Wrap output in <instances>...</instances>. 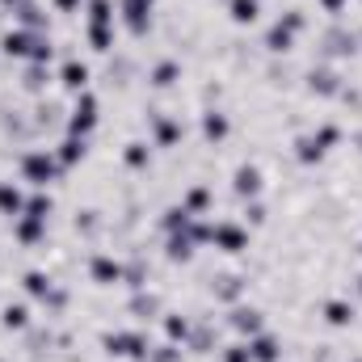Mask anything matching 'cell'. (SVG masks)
Returning a JSON list of instances; mask_svg holds the SVG:
<instances>
[{"label": "cell", "mask_w": 362, "mask_h": 362, "mask_svg": "<svg viewBox=\"0 0 362 362\" xmlns=\"http://www.w3.org/2000/svg\"><path fill=\"white\" fill-rule=\"evenodd\" d=\"M194 223V215L181 206V202H173V206H165V215L156 219V228H160V236H173V232H185Z\"/></svg>", "instance_id": "obj_33"}, {"label": "cell", "mask_w": 362, "mask_h": 362, "mask_svg": "<svg viewBox=\"0 0 362 362\" xmlns=\"http://www.w3.org/2000/svg\"><path fill=\"white\" fill-rule=\"evenodd\" d=\"M354 295L362 299V274H354Z\"/></svg>", "instance_id": "obj_37"}, {"label": "cell", "mask_w": 362, "mask_h": 362, "mask_svg": "<svg viewBox=\"0 0 362 362\" xmlns=\"http://www.w3.org/2000/svg\"><path fill=\"white\" fill-rule=\"evenodd\" d=\"M194 257H198V245L189 240V228L165 236V262H169V266H189Z\"/></svg>", "instance_id": "obj_27"}, {"label": "cell", "mask_w": 362, "mask_h": 362, "mask_svg": "<svg viewBox=\"0 0 362 362\" xmlns=\"http://www.w3.org/2000/svg\"><path fill=\"white\" fill-rule=\"evenodd\" d=\"M101 354L118 362H148L152 341L144 329H114V333H101Z\"/></svg>", "instance_id": "obj_7"}, {"label": "cell", "mask_w": 362, "mask_h": 362, "mask_svg": "<svg viewBox=\"0 0 362 362\" xmlns=\"http://www.w3.org/2000/svg\"><path fill=\"white\" fill-rule=\"evenodd\" d=\"M55 85L68 93V97H76V93L93 89V68L81 59V55H68V59L59 64V72H55Z\"/></svg>", "instance_id": "obj_17"}, {"label": "cell", "mask_w": 362, "mask_h": 362, "mask_svg": "<svg viewBox=\"0 0 362 362\" xmlns=\"http://www.w3.org/2000/svg\"><path fill=\"white\" fill-rule=\"evenodd\" d=\"M223 13L236 30H249L262 21V0H223Z\"/></svg>", "instance_id": "obj_28"}, {"label": "cell", "mask_w": 362, "mask_h": 362, "mask_svg": "<svg viewBox=\"0 0 362 362\" xmlns=\"http://www.w3.org/2000/svg\"><path fill=\"white\" fill-rule=\"evenodd\" d=\"M93 139H81V135H64L59 144H51V152H55V160H59V169H64V177L72 173V169H81L85 160H89V148Z\"/></svg>", "instance_id": "obj_20"}, {"label": "cell", "mask_w": 362, "mask_h": 362, "mask_svg": "<svg viewBox=\"0 0 362 362\" xmlns=\"http://www.w3.org/2000/svg\"><path fill=\"white\" fill-rule=\"evenodd\" d=\"M308 93H316V97H341V89H346V72L337 68V64H312L308 68Z\"/></svg>", "instance_id": "obj_15"}, {"label": "cell", "mask_w": 362, "mask_h": 362, "mask_svg": "<svg viewBox=\"0 0 362 362\" xmlns=\"http://www.w3.org/2000/svg\"><path fill=\"white\" fill-rule=\"evenodd\" d=\"M51 8L59 17H76V13H85V0H51Z\"/></svg>", "instance_id": "obj_36"}, {"label": "cell", "mask_w": 362, "mask_h": 362, "mask_svg": "<svg viewBox=\"0 0 362 362\" xmlns=\"http://www.w3.org/2000/svg\"><path fill=\"white\" fill-rule=\"evenodd\" d=\"M17 4H21V0H0V8H8V13H13Z\"/></svg>", "instance_id": "obj_38"}, {"label": "cell", "mask_w": 362, "mask_h": 362, "mask_svg": "<svg viewBox=\"0 0 362 362\" xmlns=\"http://www.w3.org/2000/svg\"><path fill=\"white\" fill-rule=\"evenodd\" d=\"M198 135H202L206 148H223V144L232 139V114L219 110V105H202V114H198Z\"/></svg>", "instance_id": "obj_13"}, {"label": "cell", "mask_w": 362, "mask_h": 362, "mask_svg": "<svg viewBox=\"0 0 362 362\" xmlns=\"http://www.w3.org/2000/svg\"><path fill=\"white\" fill-rule=\"evenodd\" d=\"M219 362H253L249 341H228V346H219Z\"/></svg>", "instance_id": "obj_34"}, {"label": "cell", "mask_w": 362, "mask_h": 362, "mask_svg": "<svg viewBox=\"0 0 362 362\" xmlns=\"http://www.w3.org/2000/svg\"><path fill=\"white\" fill-rule=\"evenodd\" d=\"M13 17H17V25H25V30H34V34H51V17L42 13L38 0H21V4L13 8Z\"/></svg>", "instance_id": "obj_31"}, {"label": "cell", "mask_w": 362, "mask_h": 362, "mask_svg": "<svg viewBox=\"0 0 362 362\" xmlns=\"http://www.w3.org/2000/svg\"><path fill=\"white\" fill-rule=\"evenodd\" d=\"M181 76H185V68H181V59H173V55H165V59H156V64L148 68V85L156 93H169Z\"/></svg>", "instance_id": "obj_23"}, {"label": "cell", "mask_w": 362, "mask_h": 362, "mask_svg": "<svg viewBox=\"0 0 362 362\" xmlns=\"http://www.w3.org/2000/svg\"><path fill=\"white\" fill-rule=\"evenodd\" d=\"M152 156H156V148H152L148 139H127V144L118 148V160H122L127 173H148V169H152Z\"/></svg>", "instance_id": "obj_22"}, {"label": "cell", "mask_w": 362, "mask_h": 362, "mask_svg": "<svg viewBox=\"0 0 362 362\" xmlns=\"http://www.w3.org/2000/svg\"><path fill=\"white\" fill-rule=\"evenodd\" d=\"M303 30H308V13H303V8H282L270 25H266V34H262L266 55H274V59L291 55V51H295V38H299Z\"/></svg>", "instance_id": "obj_3"}, {"label": "cell", "mask_w": 362, "mask_h": 362, "mask_svg": "<svg viewBox=\"0 0 362 362\" xmlns=\"http://www.w3.org/2000/svg\"><path fill=\"white\" fill-rule=\"evenodd\" d=\"M160 333H165V341H173V346H189L194 325H189V316H185V312L169 308V312H160Z\"/></svg>", "instance_id": "obj_24"}, {"label": "cell", "mask_w": 362, "mask_h": 362, "mask_svg": "<svg viewBox=\"0 0 362 362\" xmlns=\"http://www.w3.org/2000/svg\"><path fill=\"white\" fill-rule=\"evenodd\" d=\"M55 85V76H51V68H38V64H25V72H21V93H30V97H42V93Z\"/></svg>", "instance_id": "obj_32"}, {"label": "cell", "mask_w": 362, "mask_h": 362, "mask_svg": "<svg viewBox=\"0 0 362 362\" xmlns=\"http://www.w3.org/2000/svg\"><path fill=\"white\" fill-rule=\"evenodd\" d=\"M118 8V25L127 30V38L144 42L152 34V21H156V0H114Z\"/></svg>", "instance_id": "obj_8"}, {"label": "cell", "mask_w": 362, "mask_h": 362, "mask_svg": "<svg viewBox=\"0 0 362 362\" xmlns=\"http://www.w3.org/2000/svg\"><path fill=\"white\" fill-rule=\"evenodd\" d=\"M177 202L194 215V219H211V211H215V185H211V181H189V185L181 189Z\"/></svg>", "instance_id": "obj_19"}, {"label": "cell", "mask_w": 362, "mask_h": 362, "mask_svg": "<svg viewBox=\"0 0 362 362\" xmlns=\"http://www.w3.org/2000/svg\"><path fill=\"white\" fill-rule=\"evenodd\" d=\"M85 274H89L93 286H101V291H110V286H118L122 282V274H127V266L114 257V253H105V249H97V253H89V266H85Z\"/></svg>", "instance_id": "obj_16"}, {"label": "cell", "mask_w": 362, "mask_h": 362, "mask_svg": "<svg viewBox=\"0 0 362 362\" xmlns=\"http://www.w3.org/2000/svg\"><path fill=\"white\" fill-rule=\"evenodd\" d=\"M228 329L240 337V341H249V337H257V333H266V312L257 308V303H249V299H240V303H232L228 312Z\"/></svg>", "instance_id": "obj_12"}, {"label": "cell", "mask_w": 362, "mask_h": 362, "mask_svg": "<svg viewBox=\"0 0 362 362\" xmlns=\"http://www.w3.org/2000/svg\"><path fill=\"white\" fill-rule=\"evenodd\" d=\"M30 325H34V312H30V303H4L0 308V329L4 333H30Z\"/></svg>", "instance_id": "obj_30"}, {"label": "cell", "mask_w": 362, "mask_h": 362, "mask_svg": "<svg viewBox=\"0 0 362 362\" xmlns=\"http://www.w3.org/2000/svg\"><path fill=\"white\" fill-rule=\"evenodd\" d=\"M316 312H320V325L333 329V333H346V329L358 325V303L350 295H325Z\"/></svg>", "instance_id": "obj_10"}, {"label": "cell", "mask_w": 362, "mask_h": 362, "mask_svg": "<svg viewBox=\"0 0 362 362\" xmlns=\"http://www.w3.org/2000/svg\"><path fill=\"white\" fill-rule=\"evenodd\" d=\"M34 42H38L34 30H25V25H4V30H0V59H8V64H30Z\"/></svg>", "instance_id": "obj_14"}, {"label": "cell", "mask_w": 362, "mask_h": 362, "mask_svg": "<svg viewBox=\"0 0 362 362\" xmlns=\"http://www.w3.org/2000/svg\"><path fill=\"white\" fill-rule=\"evenodd\" d=\"M358 51H362V25H358Z\"/></svg>", "instance_id": "obj_39"}, {"label": "cell", "mask_w": 362, "mask_h": 362, "mask_svg": "<svg viewBox=\"0 0 362 362\" xmlns=\"http://www.w3.org/2000/svg\"><path fill=\"white\" fill-rule=\"evenodd\" d=\"M358 253H362V245H358Z\"/></svg>", "instance_id": "obj_41"}, {"label": "cell", "mask_w": 362, "mask_h": 362, "mask_svg": "<svg viewBox=\"0 0 362 362\" xmlns=\"http://www.w3.org/2000/svg\"><path fill=\"white\" fill-rule=\"evenodd\" d=\"M59 177H64V169L51 148H25L17 156V181H25L30 189H51Z\"/></svg>", "instance_id": "obj_4"}, {"label": "cell", "mask_w": 362, "mask_h": 362, "mask_svg": "<svg viewBox=\"0 0 362 362\" xmlns=\"http://www.w3.org/2000/svg\"><path fill=\"white\" fill-rule=\"evenodd\" d=\"M114 30H118V8L114 0H85V42L93 55L114 51Z\"/></svg>", "instance_id": "obj_2"}, {"label": "cell", "mask_w": 362, "mask_h": 362, "mask_svg": "<svg viewBox=\"0 0 362 362\" xmlns=\"http://www.w3.org/2000/svg\"><path fill=\"white\" fill-rule=\"evenodd\" d=\"M21 211H25V189H21L13 177H0V219L13 223Z\"/></svg>", "instance_id": "obj_29"}, {"label": "cell", "mask_w": 362, "mask_h": 362, "mask_svg": "<svg viewBox=\"0 0 362 362\" xmlns=\"http://www.w3.org/2000/svg\"><path fill=\"white\" fill-rule=\"evenodd\" d=\"M181 139H185V122H181V114L148 110V144H152L156 152H177Z\"/></svg>", "instance_id": "obj_9"}, {"label": "cell", "mask_w": 362, "mask_h": 362, "mask_svg": "<svg viewBox=\"0 0 362 362\" xmlns=\"http://www.w3.org/2000/svg\"><path fill=\"white\" fill-rule=\"evenodd\" d=\"M21 291L34 299V303H51V295L59 291V282H55V274L51 270H38V266H30V270H21Z\"/></svg>", "instance_id": "obj_21"}, {"label": "cell", "mask_w": 362, "mask_h": 362, "mask_svg": "<svg viewBox=\"0 0 362 362\" xmlns=\"http://www.w3.org/2000/svg\"><path fill=\"white\" fill-rule=\"evenodd\" d=\"M350 4H354V0H316V8H320L325 17H333V21H337V17H346V13H350Z\"/></svg>", "instance_id": "obj_35"}, {"label": "cell", "mask_w": 362, "mask_h": 362, "mask_svg": "<svg viewBox=\"0 0 362 362\" xmlns=\"http://www.w3.org/2000/svg\"><path fill=\"white\" fill-rule=\"evenodd\" d=\"M127 312L135 316V320H156L160 312H165V299L156 295V291H131V299H127Z\"/></svg>", "instance_id": "obj_25"}, {"label": "cell", "mask_w": 362, "mask_h": 362, "mask_svg": "<svg viewBox=\"0 0 362 362\" xmlns=\"http://www.w3.org/2000/svg\"><path fill=\"white\" fill-rule=\"evenodd\" d=\"M47 236H51V223H47V219H34V215H17V219H13V245H17V249L34 253V249L47 245Z\"/></svg>", "instance_id": "obj_18"}, {"label": "cell", "mask_w": 362, "mask_h": 362, "mask_svg": "<svg viewBox=\"0 0 362 362\" xmlns=\"http://www.w3.org/2000/svg\"><path fill=\"white\" fill-rule=\"evenodd\" d=\"M101 127V97L93 89L76 93L64 110V135H81V139H93Z\"/></svg>", "instance_id": "obj_5"}, {"label": "cell", "mask_w": 362, "mask_h": 362, "mask_svg": "<svg viewBox=\"0 0 362 362\" xmlns=\"http://www.w3.org/2000/svg\"><path fill=\"white\" fill-rule=\"evenodd\" d=\"M211 249L223 253V257H240L253 249V228L236 215H223V219H211Z\"/></svg>", "instance_id": "obj_6"}, {"label": "cell", "mask_w": 362, "mask_h": 362, "mask_svg": "<svg viewBox=\"0 0 362 362\" xmlns=\"http://www.w3.org/2000/svg\"><path fill=\"white\" fill-rule=\"evenodd\" d=\"M350 362H362V354H358V358H350Z\"/></svg>", "instance_id": "obj_40"}, {"label": "cell", "mask_w": 362, "mask_h": 362, "mask_svg": "<svg viewBox=\"0 0 362 362\" xmlns=\"http://www.w3.org/2000/svg\"><path fill=\"white\" fill-rule=\"evenodd\" d=\"M228 189H232L236 202H257V198L266 194V173H262V165H257V160H240V165L232 169Z\"/></svg>", "instance_id": "obj_11"}, {"label": "cell", "mask_w": 362, "mask_h": 362, "mask_svg": "<svg viewBox=\"0 0 362 362\" xmlns=\"http://www.w3.org/2000/svg\"><path fill=\"white\" fill-rule=\"evenodd\" d=\"M0 362H4V358H0Z\"/></svg>", "instance_id": "obj_42"}, {"label": "cell", "mask_w": 362, "mask_h": 362, "mask_svg": "<svg viewBox=\"0 0 362 362\" xmlns=\"http://www.w3.org/2000/svg\"><path fill=\"white\" fill-rule=\"evenodd\" d=\"M341 139H346V127L333 122V118H325V122H316L312 131H299V135L291 139V160H295L299 169H316V165H325V160L333 156V148H341Z\"/></svg>", "instance_id": "obj_1"}, {"label": "cell", "mask_w": 362, "mask_h": 362, "mask_svg": "<svg viewBox=\"0 0 362 362\" xmlns=\"http://www.w3.org/2000/svg\"><path fill=\"white\" fill-rule=\"evenodd\" d=\"M249 354H253V362H282V354H286V341L278 337V333H257V337H249Z\"/></svg>", "instance_id": "obj_26"}]
</instances>
